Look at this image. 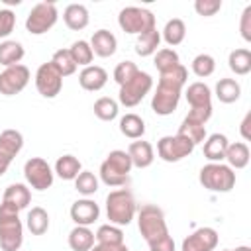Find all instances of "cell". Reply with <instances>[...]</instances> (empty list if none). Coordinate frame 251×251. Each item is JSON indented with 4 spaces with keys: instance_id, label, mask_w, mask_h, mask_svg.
Wrapping results in <instances>:
<instances>
[{
    "instance_id": "obj_46",
    "label": "cell",
    "mask_w": 251,
    "mask_h": 251,
    "mask_svg": "<svg viewBox=\"0 0 251 251\" xmlns=\"http://www.w3.org/2000/svg\"><path fill=\"white\" fill-rule=\"evenodd\" d=\"M90 251H129L126 243H120V245H114V243H96Z\"/></svg>"
},
{
    "instance_id": "obj_49",
    "label": "cell",
    "mask_w": 251,
    "mask_h": 251,
    "mask_svg": "<svg viewBox=\"0 0 251 251\" xmlns=\"http://www.w3.org/2000/svg\"><path fill=\"white\" fill-rule=\"evenodd\" d=\"M224 251H231V249H224Z\"/></svg>"
},
{
    "instance_id": "obj_24",
    "label": "cell",
    "mask_w": 251,
    "mask_h": 251,
    "mask_svg": "<svg viewBox=\"0 0 251 251\" xmlns=\"http://www.w3.org/2000/svg\"><path fill=\"white\" fill-rule=\"evenodd\" d=\"M94 231L86 226H75L69 231V247L73 251H90L94 247Z\"/></svg>"
},
{
    "instance_id": "obj_26",
    "label": "cell",
    "mask_w": 251,
    "mask_h": 251,
    "mask_svg": "<svg viewBox=\"0 0 251 251\" xmlns=\"http://www.w3.org/2000/svg\"><path fill=\"white\" fill-rule=\"evenodd\" d=\"M161 43V31L157 27L137 35V41H135V53L139 57H149L153 53H157V47Z\"/></svg>"
},
{
    "instance_id": "obj_15",
    "label": "cell",
    "mask_w": 251,
    "mask_h": 251,
    "mask_svg": "<svg viewBox=\"0 0 251 251\" xmlns=\"http://www.w3.org/2000/svg\"><path fill=\"white\" fill-rule=\"evenodd\" d=\"M218 245V231L214 227H198L182 241L180 251H214Z\"/></svg>"
},
{
    "instance_id": "obj_36",
    "label": "cell",
    "mask_w": 251,
    "mask_h": 251,
    "mask_svg": "<svg viewBox=\"0 0 251 251\" xmlns=\"http://www.w3.org/2000/svg\"><path fill=\"white\" fill-rule=\"evenodd\" d=\"M69 53H71L73 61L76 63V67H78V65H80V67H88V65L92 63V59H94L92 47H90V43L84 41V39L75 41V43L69 47Z\"/></svg>"
},
{
    "instance_id": "obj_21",
    "label": "cell",
    "mask_w": 251,
    "mask_h": 251,
    "mask_svg": "<svg viewBox=\"0 0 251 251\" xmlns=\"http://www.w3.org/2000/svg\"><path fill=\"white\" fill-rule=\"evenodd\" d=\"M2 202L8 204V206H12V208H16V210L20 212V210L27 208V204L31 202V192H29V188H27L25 184L14 182V184H10V186L4 190Z\"/></svg>"
},
{
    "instance_id": "obj_27",
    "label": "cell",
    "mask_w": 251,
    "mask_h": 251,
    "mask_svg": "<svg viewBox=\"0 0 251 251\" xmlns=\"http://www.w3.org/2000/svg\"><path fill=\"white\" fill-rule=\"evenodd\" d=\"M241 96V86L235 78H220L216 82V98L224 104H233Z\"/></svg>"
},
{
    "instance_id": "obj_40",
    "label": "cell",
    "mask_w": 251,
    "mask_h": 251,
    "mask_svg": "<svg viewBox=\"0 0 251 251\" xmlns=\"http://www.w3.org/2000/svg\"><path fill=\"white\" fill-rule=\"evenodd\" d=\"M96 241L98 243H114V245H120L124 243V231L114 226V224H104L98 227V231L94 233Z\"/></svg>"
},
{
    "instance_id": "obj_9",
    "label": "cell",
    "mask_w": 251,
    "mask_h": 251,
    "mask_svg": "<svg viewBox=\"0 0 251 251\" xmlns=\"http://www.w3.org/2000/svg\"><path fill=\"white\" fill-rule=\"evenodd\" d=\"M57 6L53 2H39L35 4L27 18H25V29L31 33V35H41V33H47L55 24H57Z\"/></svg>"
},
{
    "instance_id": "obj_8",
    "label": "cell",
    "mask_w": 251,
    "mask_h": 251,
    "mask_svg": "<svg viewBox=\"0 0 251 251\" xmlns=\"http://www.w3.org/2000/svg\"><path fill=\"white\" fill-rule=\"evenodd\" d=\"M151 88H153V78H151V75L145 73V71H137V75H135L131 80H127L126 84L120 86L118 100H120L122 106L133 108V106H137V104L149 94Z\"/></svg>"
},
{
    "instance_id": "obj_37",
    "label": "cell",
    "mask_w": 251,
    "mask_h": 251,
    "mask_svg": "<svg viewBox=\"0 0 251 251\" xmlns=\"http://www.w3.org/2000/svg\"><path fill=\"white\" fill-rule=\"evenodd\" d=\"M94 116L102 122H112L118 116V102L110 96H102L94 102Z\"/></svg>"
},
{
    "instance_id": "obj_10",
    "label": "cell",
    "mask_w": 251,
    "mask_h": 251,
    "mask_svg": "<svg viewBox=\"0 0 251 251\" xmlns=\"http://www.w3.org/2000/svg\"><path fill=\"white\" fill-rule=\"evenodd\" d=\"M196 145H192L182 135H165L157 141V155L165 163H178L184 157H188L194 151Z\"/></svg>"
},
{
    "instance_id": "obj_1",
    "label": "cell",
    "mask_w": 251,
    "mask_h": 251,
    "mask_svg": "<svg viewBox=\"0 0 251 251\" xmlns=\"http://www.w3.org/2000/svg\"><path fill=\"white\" fill-rule=\"evenodd\" d=\"M137 227L149 245V251H175V241L169 233L165 214L155 204H143L137 212Z\"/></svg>"
},
{
    "instance_id": "obj_3",
    "label": "cell",
    "mask_w": 251,
    "mask_h": 251,
    "mask_svg": "<svg viewBox=\"0 0 251 251\" xmlns=\"http://www.w3.org/2000/svg\"><path fill=\"white\" fill-rule=\"evenodd\" d=\"M20 212L8 204H0V247L2 251H18L24 243V226Z\"/></svg>"
},
{
    "instance_id": "obj_12",
    "label": "cell",
    "mask_w": 251,
    "mask_h": 251,
    "mask_svg": "<svg viewBox=\"0 0 251 251\" xmlns=\"http://www.w3.org/2000/svg\"><path fill=\"white\" fill-rule=\"evenodd\" d=\"M35 88H37V92L43 98H55L61 92V88H63V76L55 69V65L51 61L39 65V69L35 73Z\"/></svg>"
},
{
    "instance_id": "obj_2",
    "label": "cell",
    "mask_w": 251,
    "mask_h": 251,
    "mask_svg": "<svg viewBox=\"0 0 251 251\" xmlns=\"http://www.w3.org/2000/svg\"><path fill=\"white\" fill-rule=\"evenodd\" d=\"M186 78H188V71L182 65L175 67L169 73L159 75V84L151 98V108L157 116H171L176 110Z\"/></svg>"
},
{
    "instance_id": "obj_25",
    "label": "cell",
    "mask_w": 251,
    "mask_h": 251,
    "mask_svg": "<svg viewBox=\"0 0 251 251\" xmlns=\"http://www.w3.org/2000/svg\"><path fill=\"white\" fill-rule=\"evenodd\" d=\"M24 55H25V51H24V45L20 41L6 39L0 43V65H4V67L20 65Z\"/></svg>"
},
{
    "instance_id": "obj_43",
    "label": "cell",
    "mask_w": 251,
    "mask_h": 251,
    "mask_svg": "<svg viewBox=\"0 0 251 251\" xmlns=\"http://www.w3.org/2000/svg\"><path fill=\"white\" fill-rule=\"evenodd\" d=\"M194 10H196L198 16H204V18L216 16L222 10V0H196Z\"/></svg>"
},
{
    "instance_id": "obj_28",
    "label": "cell",
    "mask_w": 251,
    "mask_h": 251,
    "mask_svg": "<svg viewBox=\"0 0 251 251\" xmlns=\"http://www.w3.org/2000/svg\"><path fill=\"white\" fill-rule=\"evenodd\" d=\"M226 161H227V167H231V169L247 167V163H249V147H247V143H243V141L229 143L227 149H226Z\"/></svg>"
},
{
    "instance_id": "obj_45",
    "label": "cell",
    "mask_w": 251,
    "mask_h": 251,
    "mask_svg": "<svg viewBox=\"0 0 251 251\" xmlns=\"http://www.w3.org/2000/svg\"><path fill=\"white\" fill-rule=\"evenodd\" d=\"M239 31H241V37H243L245 41H251V4L245 6V10H243V14H241Z\"/></svg>"
},
{
    "instance_id": "obj_35",
    "label": "cell",
    "mask_w": 251,
    "mask_h": 251,
    "mask_svg": "<svg viewBox=\"0 0 251 251\" xmlns=\"http://www.w3.org/2000/svg\"><path fill=\"white\" fill-rule=\"evenodd\" d=\"M153 63H155L159 75H163V73H169V71H173L175 67H178V65H180V59H178V53H176L175 49L165 47V49H159V51L155 53V61H153Z\"/></svg>"
},
{
    "instance_id": "obj_44",
    "label": "cell",
    "mask_w": 251,
    "mask_h": 251,
    "mask_svg": "<svg viewBox=\"0 0 251 251\" xmlns=\"http://www.w3.org/2000/svg\"><path fill=\"white\" fill-rule=\"evenodd\" d=\"M14 25H16V14L8 8H2L0 10V39L8 37L14 31Z\"/></svg>"
},
{
    "instance_id": "obj_39",
    "label": "cell",
    "mask_w": 251,
    "mask_h": 251,
    "mask_svg": "<svg viewBox=\"0 0 251 251\" xmlns=\"http://www.w3.org/2000/svg\"><path fill=\"white\" fill-rule=\"evenodd\" d=\"M75 188L82 196H92L98 190V178H96V175L90 173V171H80L78 176L75 178Z\"/></svg>"
},
{
    "instance_id": "obj_16",
    "label": "cell",
    "mask_w": 251,
    "mask_h": 251,
    "mask_svg": "<svg viewBox=\"0 0 251 251\" xmlns=\"http://www.w3.org/2000/svg\"><path fill=\"white\" fill-rule=\"evenodd\" d=\"M100 216V208L94 200L90 198H82V200H76L73 202L71 206V220L76 224V226H90L98 220Z\"/></svg>"
},
{
    "instance_id": "obj_6",
    "label": "cell",
    "mask_w": 251,
    "mask_h": 251,
    "mask_svg": "<svg viewBox=\"0 0 251 251\" xmlns=\"http://www.w3.org/2000/svg\"><path fill=\"white\" fill-rule=\"evenodd\" d=\"M198 180L212 192H229L235 186V173L224 163H208L200 169Z\"/></svg>"
},
{
    "instance_id": "obj_29",
    "label": "cell",
    "mask_w": 251,
    "mask_h": 251,
    "mask_svg": "<svg viewBox=\"0 0 251 251\" xmlns=\"http://www.w3.org/2000/svg\"><path fill=\"white\" fill-rule=\"evenodd\" d=\"M161 33H163L165 43L171 45V47H175V45H180L184 41V37H186V25H184V22L180 18H173V20H169L165 24V27H163Z\"/></svg>"
},
{
    "instance_id": "obj_19",
    "label": "cell",
    "mask_w": 251,
    "mask_h": 251,
    "mask_svg": "<svg viewBox=\"0 0 251 251\" xmlns=\"http://www.w3.org/2000/svg\"><path fill=\"white\" fill-rule=\"evenodd\" d=\"M90 47H92V53L98 55V57H112L118 49V39L112 31L108 29H98L92 33V39H90Z\"/></svg>"
},
{
    "instance_id": "obj_47",
    "label": "cell",
    "mask_w": 251,
    "mask_h": 251,
    "mask_svg": "<svg viewBox=\"0 0 251 251\" xmlns=\"http://www.w3.org/2000/svg\"><path fill=\"white\" fill-rule=\"evenodd\" d=\"M249 126H251V112H247V114H245V118H243V122H241V127H239V131H241V137H243L245 141H249V139H251V131H249Z\"/></svg>"
},
{
    "instance_id": "obj_13",
    "label": "cell",
    "mask_w": 251,
    "mask_h": 251,
    "mask_svg": "<svg viewBox=\"0 0 251 251\" xmlns=\"http://www.w3.org/2000/svg\"><path fill=\"white\" fill-rule=\"evenodd\" d=\"M29 82V69L25 65H12L6 67L0 73V94L4 96H14L20 94Z\"/></svg>"
},
{
    "instance_id": "obj_7",
    "label": "cell",
    "mask_w": 251,
    "mask_h": 251,
    "mask_svg": "<svg viewBox=\"0 0 251 251\" xmlns=\"http://www.w3.org/2000/svg\"><path fill=\"white\" fill-rule=\"evenodd\" d=\"M118 24L126 33H131V35H141V33L157 27L153 12L147 8H139V6L122 8L120 16H118Z\"/></svg>"
},
{
    "instance_id": "obj_17",
    "label": "cell",
    "mask_w": 251,
    "mask_h": 251,
    "mask_svg": "<svg viewBox=\"0 0 251 251\" xmlns=\"http://www.w3.org/2000/svg\"><path fill=\"white\" fill-rule=\"evenodd\" d=\"M186 102L190 104V110H212V90L204 82H192L188 84L186 92Z\"/></svg>"
},
{
    "instance_id": "obj_4",
    "label": "cell",
    "mask_w": 251,
    "mask_h": 251,
    "mask_svg": "<svg viewBox=\"0 0 251 251\" xmlns=\"http://www.w3.org/2000/svg\"><path fill=\"white\" fill-rule=\"evenodd\" d=\"M131 167L133 165L127 151L114 149L108 153V157L100 165V178L106 186H124L129 178Z\"/></svg>"
},
{
    "instance_id": "obj_5",
    "label": "cell",
    "mask_w": 251,
    "mask_h": 251,
    "mask_svg": "<svg viewBox=\"0 0 251 251\" xmlns=\"http://www.w3.org/2000/svg\"><path fill=\"white\" fill-rule=\"evenodd\" d=\"M137 212L135 198L127 188L112 190L106 196V216L114 226H127Z\"/></svg>"
},
{
    "instance_id": "obj_30",
    "label": "cell",
    "mask_w": 251,
    "mask_h": 251,
    "mask_svg": "<svg viewBox=\"0 0 251 251\" xmlns=\"http://www.w3.org/2000/svg\"><path fill=\"white\" fill-rule=\"evenodd\" d=\"M120 131L129 139H141L145 133V122L137 114H126L120 120Z\"/></svg>"
},
{
    "instance_id": "obj_20",
    "label": "cell",
    "mask_w": 251,
    "mask_h": 251,
    "mask_svg": "<svg viewBox=\"0 0 251 251\" xmlns=\"http://www.w3.org/2000/svg\"><path fill=\"white\" fill-rule=\"evenodd\" d=\"M127 155L131 159V165L137 167V169H147L155 159L153 145L149 141H143V139L131 141L129 147H127Z\"/></svg>"
},
{
    "instance_id": "obj_33",
    "label": "cell",
    "mask_w": 251,
    "mask_h": 251,
    "mask_svg": "<svg viewBox=\"0 0 251 251\" xmlns=\"http://www.w3.org/2000/svg\"><path fill=\"white\" fill-rule=\"evenodd\" d=\"M27 229L33 235H43L49 229V214L41 206H35L27 212Z\"/></svg>"
},
{
    "instance_id": "obj_14",
    "label": "cell",
    "mask_w": 251,
    "mask_h": 251,
    "mask_svg": "<svg viewBox=\"0 0 251 251\" xmlns=\"http://www.w3.org/2000/svg\"><path fill=\"white\" fill-rule=\"evenodd\" d=\"M24 147V135L18 129H4L0 133V176L6 175L10 163Z\"/></svg>"
},
{
    "instance_id": "obj_42",
    "label": "cell",
    "mask_w": 251,
    "mask_h": 251,
    "mask_svg": "<svg viewBox=\"0 0 251 251\" xmlns=\"http://www.w3.org/2000/svg\"><path fill=\"white\" fill-rule=\"evenodd\" d=\"M137 65L133 63V61H122V63H118L116 65V69H114V80L122 86V84H126L127 80H131L135 75H137Z\"/></svg>"
},
{
    "instance_id": "obj_48",
    "label": "cell",
    "mask_w": 251,
    "mask_h": 251,
    "mask_svg": "<svg viewBox=\"0 0 251 251\" xmlns=\"http://www.w3.org/2000/svg\"><path fill=\"white\" fill-rule=\"evenodd\" d=\"M231 251H251V247H247V245H241V247H235V249H231Z\"/></svg>"
},
{
    "instance_id": "obj_34",
    "label": "cell",
    "mask_w": 251,
    "mask_h": 251,
    "mask_svg": "<svg viewBox=\"0 0 251 251\" xmlns=\"http://www.w3.org/2000/svg\"><path fill=\"white\" fill-rule=\"evenodd\" d=\"M176 135H182V137H186L192 145H198V143H202V141L206 139V126L196 124V122H190V120L184 118L182 124L178 126Z\"/></svg>"
},
{
    "instance_id": "obj_18",
    "label": "cell",
    "mask_w": 251,
    "mask_h": 251,
    "mask_svg": "<svg viewBox=\"0 0 251 251\" xmlns=\"http://www.w3.org/2000/svg\"><path fill=\"white\" fill-rule=\"evenodd\" d=\"M78 82H80V86H82L84 90L96 92V90H100V88L106 86V82H108V73H106L102 67H98V65H88V67H84V69L80 71Z\"/></svg>"
},
{
    "instance_id": "obj_38",
    "label": "cell",
    "mask_w": 251,
    "mask_h": 251,
    "mask_svg": "<svg viewBox=\"0 0 251 251\" xmlns=\"http://www.w3.org/2000/svg\"><path fill=\"white\" fill-rule=\"evenodd\" d=\"M51 63L55 65V69L61 73V76H71L76 71V63L73 61L69 49H57L51 57Z\"/></svg>"
},
{
    "instance_id": "obj_11",
    "label": "cell",
    "mask_w": 251,
    "mask_h": 251,
    "mask_svg": "<svg viewBox=\"0 0 251 251\" xmlns=\"http://www.w3.org/2000/svg\"><path fill=\"white\" fill-rule=\"evenodd\" d=\"M24 176H25V180H27V184H29L31 188L43 192V190L51 188L55 173L51 171V167H49V163H47L45 159H41V157H31V159H27L25 165H24Z\"/></svg>"
},
{
    "instance_id": "obj_31",
    "label": "cell",
    "mask_w": 251,
    "mask_h": 251,
    "mask_svg": "<svg viewBox=\"0 0 251 251\" xmlns=\"http://www.w3.org/2000/svg\"><path fill=\"white\" fill-rule=\"evenodd\" d=\"M227 65H229V69H231L235 75H239V76L247 75V73L251 71V51L245 49V47L233 49V51L229 53V57H227Z\"/></svg>"
},
{
    "instance_id": "obj_32",
    "label": "cell",
    "mask_w": 251,
    "mask_h": 251,
    "mask_svg": "<svg viewBox=\"0 0 251 251\" xmlns=\"http://www.w3.org/2000/svg\"><path fill=\"white\" fill-rule=\"evenodd\" d=\"M55 173L63 180H75L80 173V161L75 155H63L55 163Z\"/></svg>"
},
{
    "instance_id": "obj_23",
    "label": "cell",
    "mask_w": 251,
    "mask_h": 251,
    "mask_svg": "<svg viewBox=\"0 0 251 251\" xmlns=\"http://www.w3.org/2000/svg\"><path fill=\"white\" fill-rule=\"evenodd\" d=\"M63 20H65L69 29L80 31V29H84L88 25V20H90L88 8L84 4H69L65 8V12H63Z\"/></svg>"
},
{
    "instance_id": "obj_22",
    "label": "cell",
    "mask_w": 251,
    "mask_h": 251,
    "mask_svg": "<svg viewBox=\"0 0 251 251\" xmlns=\"http://www.w3.org/2000/svg\"><path fill=\"white\" fill-rule=\"evenodd\" d=\"M229 141L224 133H212L208 139H204V157L210 163H222L226 159V149Z\"/></svg>"
},
{
    "instance_id": "obj_41",
    "label": "cell",
    "mask_w": 251,
    "mask_h": 251,
    "mask_svg": "<svg viewBox=\"0 0 251 251\" xmlns=\"http://www.w3.org/2000/svg\"><path fill=\"white\" fill-rule=\"evenodd\" d=\"M214 71H216V61H214L212 55L200 53V55H196V57L192 59V73H194L196 76L206 78V76H210Z\"/></svg>"
}]
</instances>
